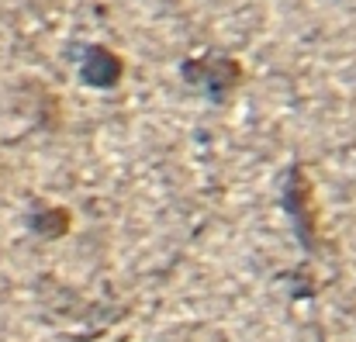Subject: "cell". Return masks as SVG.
<instances>
[{
    "mask_svg": "<svg viewBox=\"0 0 356 342\" xmlns=\"http://www.w3.org/2000/svg\"><path fill=\"white\" fill-rule=\"evenodd\" d=\"M80 80L90 90H115L124 80V59L111 45H87L80 52Z\"/></svg>",
    "mask_w": 356,
    "mask_h": 342,
    "instance_id": "3957f363",
    "label": "cell"
},
{
    "mask_svg": "<svg viewBox=\"0 0 356 342\" xmlns=\"http://www.w3.org/2000/svg\"><path fill=\"white\" fill-rule=\"evenodd\" d=\"M70 225H73V218H70L66 208H35L28 215V228L42 238H63L70 231Z\"/></svg>",
    "mask_w": 356,
    "mask_h": 342,
    "instance_id": "277c9868",
    "label": "cell"
},
{
    "mask_svg": "<svg viewBox=\"0 0 356 342\" xmlns=\"http://www.w3.org/2000/svg\"><path fill=\"white\" fill-rule=\"evenodd\" d=\"M180 80L187 87L201 90L208 101L229 104L245 80V70L229 52H204V56H191V59L180 63Z\"/></svg>",
    "mask_w": 356,
    "mask_h": 342,
    "instance_id": "7a4b0ae2",
    "label": "cell"
},
{
    "mask_svg": "<svg viewBox=\"0 0 356 342\" xmlns=\"http://www.w3.org/2000/svg\"><path fill=\"white\" fill-rule=\"evenodd\" d=\"M280 204L291 218V228L301 242L305 252H322V215H318V201H315V184L301 166H291L284 173L280 184Z\"/></svg>",
    "mask_w": 356,
    "mask_h": 342,
    "instance_id": "6da1fadb",
    "label": "cell"
}]
</instances>
